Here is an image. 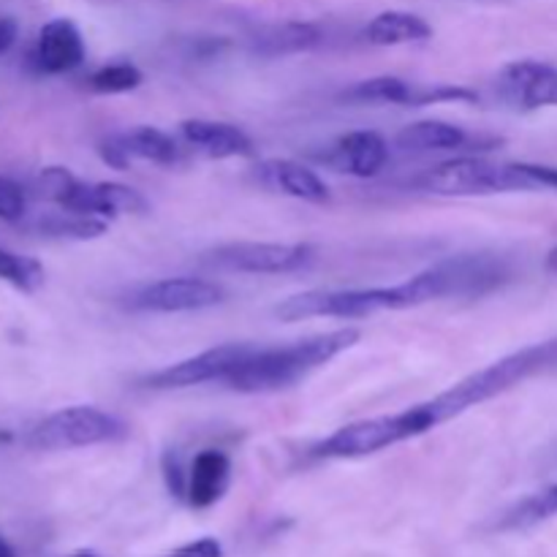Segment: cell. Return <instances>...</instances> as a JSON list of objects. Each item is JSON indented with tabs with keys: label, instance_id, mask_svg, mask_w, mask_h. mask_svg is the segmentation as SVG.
<instances>
[{
	"label": "cell",
	"instance_id": "cell-6",
	"mask_svg": "<svg viewBox=\"0 0 557 557\" xmlns=\"http://www.w3.org/2000/svg\"><path fill=\"white\" fill-rule=\"evenodd\" d=\"M381 310H406L400 288H326V292L315 288V292L283 299L275 313L283 321H302L321 319V315L324 319H364Z\"/></svg>",
	"mask_w": 557,
	"mask_h": 557
},
{
	"label": "cell",
	"instance_id": "cell-34",
	"mask_svg": "<svg viewBox=\"0 0 557 557\" xmlns=\"http://www.w3.org/2000/svg\"><path fill=\"white\" fill-rule=\"evenodd\" d=\"M69 557H96V555H90V553H76V555H69Z\"/></svg>",
	"mask_w": 557,
	"mask_h": 557
},
{
	"label": "cell",
	"instance_id": "cell-20",
	"mask_svg": "<svg viewBox=\"0 0 557 557\" xmlns=\"http://www.w3.org/2000/svg\"><path fill=\"white\" fill-rule=\"evenodd\" d=\"M370 44L375 47H397V44H417L433 36V27L428 20L411 11H384V14L373 16L364 30Z\"/></svg>",
	"mask_w": 557,
	"mask_h": 557
},
{
	"label": "cell",
	"instance_id": "cell-26",
	"mask_svg": "<svg viewBox=\"0 0 557 557\" xmlns=\"http://www.w3.org/2000/svg\"><path fill=\"white\" fill-rule=\"evenodd\" d=\"M27 212V196L14 180L0 177V221L16 223Z\"/></svg>",
	"mask_w": 557,
	"mask_h": 557
},
{
	"label": "cell",
	"instance_id": "cell-14",
	"mask_svg": "<svg viewBox=\"0 0 557 557\" xmlns=\"http://www.w3.org/2000/svg\"><path fill=\"white\" fill-rule=\"evenodd\" d=\"M38 71L44 74H65L79 69L85 60V38L71 20H52L41 27L33 52Z\"/></svg>",
	"mask_w": 557,
	"mask_h": 557
},
{
	"label": "cell",
	"instance_id": "cell-25",
	"mask_svg": "<svg viewBox=\"0 0 557 557\" xmlns=\"http://www.w3.org/2000/svg\"><path fill=\"white\" fill-rule=\"evenodd\" d=\"M0 281L30 294L44 283V267L30 256H20L0 248Z\"/></svg>",
	"mask_w": 557,
	"mask_h": 557
},
{
	"label": "cell",
	"instance_id": "cell-24",
	"mask_svg": "<svg viewBox=\"0 0 557 557\" xmlns=\"http://www.w3.org/2000/svg\"><path fill=\"white\" fill-rule=\"evenodd\" d=\"M141 85V71L134 63H112L92 71L87 76V87L101 96H117V92H131Z\"/></svg>",
	"mask_w": 557,
	"mask_h": 557
},
{
	"label": "cell",
	"instance_id": "cell-2",
	"mask_svg": "<svg viewBox=\"0 0 557 557\" xmlns=\"http://www.w3.org/2000/svg\"><path fill=\"white\" fill-rule=\"evenodd\" d=\"M553 368H557V341L536 343V346L509 354V357L498 359L490 368L468 375L460 384H455L444 395L433 397L424 406H428L430 417H433L435 428H438V424L449 422V419L460 417V413L471 411V408L482 406V403L520 386L522 381L533 379L539 373H547Z\"/></svg>",
	"mask_w": 557,
	"mask_h": 557
},
{
	"label": "cell",
	"instance_id": "cell-13",
	"mask_svg": "<svg viewBox=\"0 0 557 557\" xmlns=\"http://www.w3.org/2000/svg\"><path fill=\"white\" fill-rule=\"evenodd\" d=\"M98 156H101L107 166L120 169V172L128 169L134 161H150L158 163V166H169V163L177 161V145L163 131L145 125V128L125 131V134H114L103 139L101 147H98Z\"/></svg>",
	"mask_w": 557,
	"mask_h": 557
},
{
	"label": "cell",
	"instance_id": "cell-23",
	"mask_svg": "<svg viewBox=\"0 0 557 557\" xmlns=\"http://www.w3.org/2000/svg\"><path fill=\"white\" fill-rule=\"evenodd\" d=\"M38 228L49 237H65V239H98L107 234V221L96 215H79V212H69L63 215H49L38 221Z\"/></svg>",
	"mask_w": 557,
	"mask_h": 557
},
{
	"label": "cell",
	"instance_id": "cell-9",
	"mask_svg": "<svg viewBox=\"0 0 557 557\" xmlns=\"http://www.w3.org/2000/svg\"><path fill=\"white\" fill-rule=\"evenodd\" d=\"M210 264L228 272H250V275H283L297 272L313 261L315 250L310 245L288 243H228L210 250Z\"/></svg>",
	"mask_w": 557,
	"mask_h": 557
},
{
	"label": "cell",
	"instance_id": "cell-33",
	"mask_svg": "<svg viewBox=\"0 0 557 557\" xmlns=\"http://www.w3.org/2000/svg\"><path fill=\"white\" fill-rule=\"evenodd\" d=\"M547 493H549V498H553V500H555V506H557V484H555V487H549Z\"/></svg>",
	"mask_w": 557,
	"mask_h": 557
},
{
	"label": "cell",
	"instance_id": "cell-1",
	"mask_svg": "<svg viewBox=\"0 0 557 557\" xmlns=\"http://www.w3.org/2000/svg\"><path fill=\"white\" fill-rule=\"evenodd\" d=\"M359 343V330L324 332V335L305 337L292 346L277 348H253L250 357L226 379L228 389L245 392V395H267V392H281L302 381L321 364L335 359L346 348Z\"/></svg>",
	"mask_w": 557,
	"mask_h": 557
},
{
	"label": "cell",
	"instance_id": "cell-27",
	"mask_svg": "<svg viewBox=\"0 0 557 557\" xmlns=\"http://www.w3.org/2000/svg\"><path fill=\"white\" fill-rule=\"evenodd\" d=\"M74 180L76 177L69 172V169L49 166V169H44L41 174H38V190H41L44 199H52L54 205H58L60 196L69 190V185L74 183Z\"/></svg>",
	"mask_w": 557,
	"mask_h": 557
},
{
	"label": "cell",
	"instance_id": "cell-30",
	"mask_svg": "<svg viewBox=\"0 0 557 557\" xmlns=\"http://www.w3.org/2000/svg\"><path fill=\"white\" fill-rule=\"evenodd\" d=\"M16 33H20V25L11 16H0V54H5L14 47Z\"/></svg>",
	"mask_w": 557,
	"mask_h": 557
},
{
	"label": "cell",
	"instance_id": "cell-15",
	"mask_svg": "<svg viewBox=\"0 0 557 557\" xmlns=\"http://www.w3.org/2000/svg\"><path fill=\"white\" fill-rule=\"evenodd\" d=\"M261 183L270 190H277L283 196H292V199L310 201V205H324L330 201V188L324 185V180L308 169L305 163L292 161V158H272V161H261L256 166Z\"/></svg>",
	"mask_w": 557,
	"mask_h": 557
},
{
	"label": "cell",
	"instance_id": "cell-17",
	"mask_svg": "<svg viewBox=\"0 0 557 557\" xmlns=\"http://www.w3.org/2000/svg\"><path fill=\"white\" fill-rule=\"evenodd\" d=\"M386 158H389V147L384 136L375 131H351L332 147L330 163L337 172L354 174V177H375L386 166Z\"/></svg>",
	"mask_w": 557,
	"mask_h": 557
},
{
	"label": "cell",
	"instance_id": "cell-28",
	"mask_svg": "<svg viewBox=\"0 0 557 557\" xmlns=\"http://www.w3.org/2000/svg\"><path fill=\"white\" fill-rule=\"evenodd\" d=\"M163 479H166V487L174 498H185L188 495V473H183L177 455L166 451L163 455Z\"/></svg>",
	"mask_w": 557,
	"mask_h": 557
},
{
	"label": "cell",
	"instance_id": "cell-11",
	"mask_svg": "<svg viewBox=\"0 0 557 557\" xmlns=\"http://www.w3.org/2000/svg\"><path fill=\"white\" fill-rule=\"evenodd\" d=\"M498 92L520 112L557 107V69L542 60H515L500 71Z\"/></svg>",
	"mask_w": 557,
	"mask_h": 557
},
{
	"label": "cell",
	"instance_id": "cell-21",
	"mask_svg": "<svg viewBox=\"0 0 557 557\" xmlns=\"http://www.w3.org/2000/svg\"><path fill=\"white\" fill-rule=\"evenodd\" d=\"M468 145V134L460 125L444 123V120H419L406 125L397 134V147L411 152H438V150H460Z\"/></svg>",
	"mask_w": 557,
	"mask_h": 557
},
{
	"label": "cell",
	"instance_id": "cell-5",
	"mask_svg": "<svg viewBox=\"0 0 557 557\" xmlns=\"http://www.w3.org/2000/svg\"><path fill=\"white\" fill-rule=\"evenodd\" d=\"M419 185L438 196H490L531 190V177L525 163H493L466 156L430 169Z\"/></svg>",
	"mask_w": 557,
	"mask_h": 557
},
{
	"label": "cell",
	"instance_id": "cell-32",
	"mask_svg": "<svg viewBox=\"0 0 557 557\" xmlns=\"http://www.w3.org/2000/svg\"><path fill=\"white\" fill-rule=\"evenodd\" d=\"M547 267H549V270H553V272H557V248L553 250V253H549V259H547Z\"/></svg>",
	"mask_w": 557,
	"mask_h": 557
},
{
	"label": "cell",
	"instance_id": "cell-3",
	"mask_svg": "<svg viewBox=\"0 0 557 557\" xmlns=\"http://www.w3.org/2000/svg\"><path fill=\"white\" fill-rule=\"evenodd\" d=\"M509 281V267L490 253H462L428 267L419 275L400 283L403 302L408 308L449 297H484Z\"/></svg>",
	"mask_w": 557,
	"mask_h": 557
},
{
	"label": "cell",
	"instance_id": "cell-16",
	"mask_svg": "<svg viewBox=\"0 0 557 557\" xmlns=\"http://www.w3.org/2000/svg\"><path fill=\"white\" fill-rule=\"evenodd\" d=\"M180 134L194 147L196 152L207 158H248L253 156L256 147L245 131L237 125L215 123V120H185L180 123Z\"/></svg>",
	"mask_w": 557,
	"mask_h": 557
},
{
	"label": "cell",
	"instance_id": "cell-18",
	"mask_svg": "<svg viewBox=\"0 0 557 557\" xmlns=\"http://www.w3.org/2000/svg\"><path fill=\"white\" fill-rule=\"evenodd\" d=\"M232 479V460L221 449H201L188 468V500L194 509H210L223 498Z\"/></svg>",
	"mask_w": 557,
	"mask_h": 557
},
{
	"label": "cell",
	"instance_id": "cell-31",
	"mask_svg": "<svg viewBox=\"0 0 557 557\" xmlns=\"http://www.w3.org/2000/svg\"><path fill=\"white\" fill-rule=\"evenodd\" d=\"M0 557H20L14 553V547H11V544L5 542L3 536H0Z\"/></svg>",
	"mask_w": 557,
	"mask_h": 557
},
{
	"label": "cell",
	"instance_id": "cell-8",
	"mask_svg": "<svg viewBox=\"0 0 557 557\" xmlns=\"http://www.w3.org/2000/svg\"><path fill=\"white\" fill-rule=\"evenodd\" d=\"M223 299H226L223 286L205 277H163L131 292L128 308L145 313H196V310L215 308Z\"/></svg>",
	"mask_w": 557,
	"mask_h": 557
},
{
	"label": "cell",
	"instance_id": "cell-4",
	"mask_svg": "<svg viewBox=\"0 0 557 557\" xmlns=\"http://www.w3.org/2000/svg\"><path fill=\"white\" fill-rule=\"evenodd\" d=\"M435 428L428 406H413L392 417H373L362 422H351L346 428L335 430L324 444L315 449V455L324 460H357V457L375 455L403 441L419 438Z\"/></svg>",
	"mask_w": 557,
	"mask_h": 557
},
{
	"label": "cell",
	"instance_id": "cell-29",
	"mask_svg": "<svg viewBox=\"0 0 557 557\" xmlns=\"http://www.w3.org/2000/svg\"><path fill=\"white\" fill-rule=\"evenodd\" d=\"M169 557H223V547L215 539H199V542L185 544V547H180L177 553Z\"/></svg>",
	"mask_w": 557,
	"mask_h": 557
},
{
	"label": "cell",
	"instance_id": "cell-10",
	"mask_svg": "<svg viewBox=\"0 0 557 557\" xmlns=\"http://www.w3.org/2000/svg\"><path fill=\"white\" fill-rule=\"evenodd\" d=\"M253 348L256 346H248V343H226V346L210 348V351H201L147 375L145 384L150 389H185V386H199L207 381H226L250 357Z\"/></svg>",
	"mask_w": 557,
	"mask_h": 557
},
{
	"label": "cell",
	"instance_id": "cell-12",
	"mask_svg": "<svg viewBox=\"0 0 557 557\" xmlns=\"http://www.w3.org/2000/svg\"><path fill=\"white\" fill-rule=\"evenodd\" d=\"M63 210L79 212V215L114 218V215H145L150 210L139 190L120 183H82L74 180L58 201Z\"/></svg>",
	"mask_w": 557,
	"mask_h": 557
},
{
	"label": "cell",
	"instance_id": "cell-7",
	"mask_svg": "<svg viewBox=\"0 0 557 557\" xmlns=\"http://www.w3.org/2000/svg\"><path fill=\"white\" fill-rule=\"evenodd\" d=\"M128 438V424L114 413L92 406H71L49 413L30 433V446L41 451L82 449V446L112 444Z\"/></svg>",
	"mask_w": 557,
	"mask_h": 557
},
{
	"label": "cell",
	"instance_id": "cell-22",
	"mask_svg": "<svg viewBox=\"0 0 557 557\" xmlns=\"http://www.w3.org/2000/svg\"><path fill=\"white\" fill-rule=\"evenodd\" d=\"M343 98L354 103H413V90L400 76H373L348 87Z\"/></svg>",
	"mask_w": 557,
	"mask_h": 557
},
{
	"label": "cell",
	"instance_id": "cell-19",
	"mask_svg": "<svg viewBox=\"0 0 557 557\" xmlns=\"http://www.w3.org/2000/svg\"><path fill=\"white\" fill-rule=\"evenodd\" d=\"M321 30L310 22H281V25L261 27L253 36V52L264 58H277V54H297L319 47Z\"/></svg>",
	"mask_w": 557,
	"mask_h": 557
}]
</instances>
